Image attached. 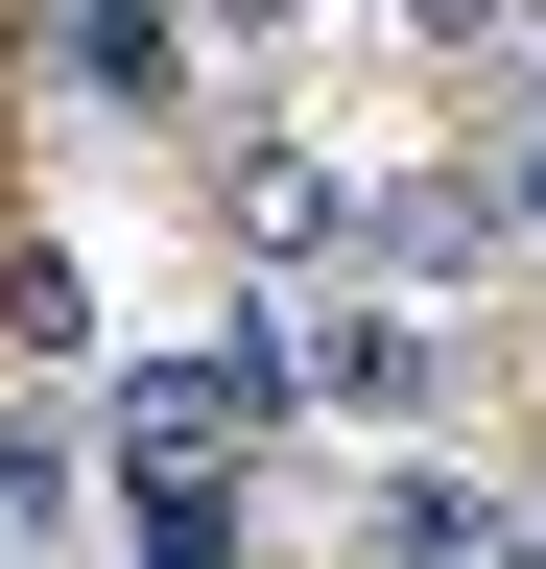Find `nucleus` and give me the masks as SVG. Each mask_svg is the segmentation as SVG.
<instances>
[{
    "label": "nucleus",
    "mask_w": 546,
    "mask_h": 569,
    "mask_svg": "<svg viewBox=\"0 0 546 569\" xmlns=\"http://www.w3.org/2000/svg\"><path fill=\"white\" fill-rule=\"evenodd\" d=\"M48 569H119V546H48Z\"/></svg>",
    "instance_id": "nucleus-10"
},
{
    "label": "nucleus",
    "mask_w": 546,
    "mask_h": 569,
    "mask_svg": "<svg viewBox=\"0 0 546 569\" xmlns=\"http://www.w3.org/2000/svg\"><path fill=\"white\" fill-rule=\"evenodd\" d=\"M0 356H24V380H72V356H96V284H72V238H0Z\"/></svg>",
    "instance_id": "nucleus-5"
},
{
    "label": "nucleus",
    "mask_w": 546,
    "mask_h": 569,
    "mask_svg": "<svg viewBox=\"0 0 546 569\" xmlns=\"http://www.w3.org/2000/svg\"><path fill=\"white\" fill-rule=\"evenodd\" d=\"M523 569H546V475H523Z\"/></svg>",
    "instance_id": "nucleus-9"
},
{
    "label": "nucleus",
    "mask_w": 546,
    "mask_h": 569,
    "mask_svg": "<svg viewBox=\"0 0 546 569\" xmlns=\"http://www.w3.org/2000/svg\"><path fill=\"white\" fill-rule=\"evenodd\" d=\"M357 569H523V475L380 451V475H357Z\"/></svg>",
    "instance_id": "nucleus-2"
},
{
    "label": "nucleus",
    "mask_w": 546,
    "mask_h": 569,
    "mask_svg": "<svg viewBox=\"0 0 546 569\" xmlns=\"http://www.w3.org/2000/svg\"><path fill=\"white\" fill-rule=\"evenodd\" d=\"M475 167H499V238H546V71H523L499 119H475Z\"/></svg>",
    "instance_id": "nucleus-6"
},
{
    "label": "nucleus",
    "mask_w": 546,
    "mask_h": 569,
    "mask_svg": "<svg viewBox=\"0 0 546 569\" xmlns=\"http://www.w3.org/2000/svg\"><path fill=\"white\" fill-rule=\"evenodd\" d=\"M380 24H404V48H451V71H475V48H523V0H380Z\"/></svg>",
    "instance_id": "nucleus-7"
},
{
    "label": "nucleus",
    "mask_w": 546,
    "mask_h": 569,
    "mask_svg": "<svg viewBox=\"0 0 546 569\" xmlns=\"http://www.w3.org/2000/svg\"><path fill=\"white\" fill-rule=\"evenodd\" d=\"M215 24H238V48H286V24H309V0H215Z\"/></svg>",
    "instance_id": "nucleus-8"
},
{
    "label": "nucleus",
    "mask_w": 546,
    "mask_h": 569,
    "mask_svg": "<svg viewBox=\"0 0 546 569\" xmlns=\"http://www.w3.org/2000/svg\"><path fill=\"white\" fill-rule=\"evenodd\" d=\"M48 96H167V0H48Z\"/></svg>",
    "instance_id": "nucleus-4"
},
{
    "label": "nucleus",
    "mask_w": 546,
    "mask_h": 569,
    "mask_svg": "<svg viewBox=\"0 0 546 569\" xmlns=\"http://www.w3.org/2000/svg\"><path fill=\"white\" fill-rule=\"evenodd\" d=\"M72 498H96V380H0V546H72Z\"/></svg>",
    "instance_id": "nucleus-3"
},
{
    "label": "nucleus",
    "mask_w": 546,
    "mask_h": 569,
    "mask_svg": "<svg viewBox=\"0 0 546 569\" xmlns=\"http://www.w3.org/2000/svg\"><path fill=\"white\" fill-rule=\"evenodd\" d=\"M215 213H238L261 284H357V167L332 142H215Z\"/></svg>",
    "instance_id": "nucleus-1"
}]
</instances>
